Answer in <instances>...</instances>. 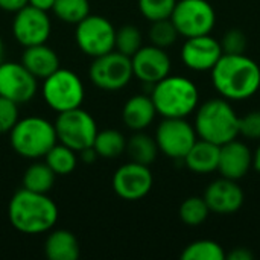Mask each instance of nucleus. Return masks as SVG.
Returning a JSON list of instances; mask_svg holds the SVG:
<instances>
[{"label":"nucleus","mask_w":260,"mask_h":260,"mask_svg":"<svg viewBox=\"0 0 260 260\" xmlns=\"http://www.w3.org/2000/svg\"><path fill=\"white\" fill-rule=\"evenodd\" d=\"M216 91L229 101H244L257 93L260 88L259 64L242 55H225L219 58L210 70Z\"/></svg>","instance_id":"f257e3e1"},{"label":"nucleus","mask_w":260,"mask_h":260,"mask_svg":"<svg viewBox=\"0 0 260 260\" xmlns=\"http://www.w3.org/2000/svg\"><path fill=\"white\" fill-rule=\"evenodd\" d=\"M58 207L47 197L27 189L17 190L8 206L11 225L24 235H41L52 230L58 221Z\"/></svg>","instance_id":"f03ea898"},{"label":"nucleus","mask_w":260,"mask_h":260,"mask_svg":"<svg viewBox=\"0 0 260 260\" xmlns=\"http://www.w3.org/2000/svg\"><path fill=\"white\" fill-rule=\"evenodd\" d=\"M195 131L200 139L224 145L239 136V116L225 98L203 102L195 116Z\"/></svg>","instance_id":"7ed1b4c3"},{"label":"nucleus","mask_w":260,"mask_h":260,"mask_svg":"<svg viewBox=\"0 0 260 260\" xmlns=\"http://www.w3.org/2000/svg\"><path fill=\"white\" fill-rule=\"evenodd\" d=\"M151 98L157 114L163 117H187L200 102L197 85L189 78L172 75L152 85Z\"/></svg>","instance_id":"20e7f679"},{"label":"nucleus","mask_w":260,"mask_h":260,"mask_svg":"<svg viewBox=\"0 0 260 260\" xmlns=\"http://www.w3.org/2000/svg\"><path fill=\"white\" fill-rule=\"evenodd\" d=\"M12 149L23 158L37 160L44 157L58 142L55 125L40 116L18 119L9 131Z\"/></svg>","instance_id":"39448f33"},{"label":"nucleus","mask_w":260,"mask_h":260,"mask_svg":"<svg viewBox=\"0 0 260 260\" xmlns=\"http://www.w3.org/2000/svg\"><path fill=\"white\" fill-rule=\"evenodd\" d=\"M41 96L50 110L56 113H64L82 105L85 90L78 73L59 67L52 75L43 79Z\"/></svg>","instance_id":"423d86ee"},{"label":"nucleus","mask_w":260,"mask_h":260,"mask_svg":"<svg viewBox=\"0 0 260 260\" xmlns=\"http://www.w3.org/2000/svg\"><path fill=\"white\" fill-rule=\"evenodd\" d=\"M53 125L58 142L76 152L93 146L94 137L98 134V125L94 117L81 107L58 113V117Z\"/></svg>","instance_id":"0eeeda50"},{"label":"nucleus","mask_w":260,"mask_h":260,"mask_svg":"<svg viewBox=\"0 0 260 260\" xmlns=\"http://www.w3.org/2000/svg\"><path fill=\"white\" fill-rule=\"evenodd\" d=\"M133 76L131 58L117 50H111L105 55L93 58L88 70V78L93 85L104 91L122 90L129 84Z\"/></svg>","instance_id":"6e6552de"},{"label":"nucleus","mask_w":260,"mask_h":260,"mask_svg":"<svg viewBox=\"0 0 260 260\" xmlns=\"http://www.w3.org/2000/svg\"><path fill=\"white\" fill-rule=\"evenodd\" d=\"M171 20L180 35L192 38L209 35L215 27L216 14L207 0H178Z\"/></svg>","instance_id":"1a4fd4ad"},{"label":"nucleus","mask_w":260,"mask_h":260,"mask_svg":"<svg viewBox=\"0 0 260 260\" xmlns=\"http://www.w3.org/2000/svg\"><path fill=\"white\" fill-rule=\"evenodd\" d=\"M75 40L82 53L96 58L114 50L116 27L102 15L88 14L76 24Z\"/></svg>","instance_id":"9d476101"},{"label":"nucleus","mask_w":260,"mask_h":260,"mask_svg":"<svg viewBox=\"0 0 260 260\" xmlns=\"http://www.w3.org/2000/svg\"><path fill=\"white\" fill-rule=\"evenodd\" d=\"M195 126L186 117H163L155 131L158 151L174 160H183L198 140Z\"/></svg>","instance_id":"9b49d317"},{"label":"nucleus","mask_w":260,"mask_h":260,"mask_svg":"<svg viewBox=\"0 0 260 260\" xmlns=\"http://www.w3.org/2000/svg\"><path fill=\"white\" fill-rule=\"evenodd\" d=\"M12 34L17 43L23 47L46 43L52 34V21L47 11L26 5L14 15Z\"/></svg>","instance_id":"f8f14e48"},{"label":"nucleus","mask_w":260,"mask_h":260,"mask_svg":"<svg viewBox=\"0 0 260 260\" xmlns=\"http://www.w3.org/2000/svg\"><path fill=\"white\" fill-rule=\"evenodd\" d=\"M38 90V79L21 64L6 62L0 64V96L17 105L30 102Z\"/></svg>","instance_id":"ddd939ff"},{"label":"nucleus","mask_w":260,"mask_h":260,"mask_svg":"<svg viewBox=\"0 0 260 260\" xmlns=\"http://www.w3.org/2000/svg\"><path fill=\"white\" fill-rule=\"evenodd\" d=\"M154 184L149 166L129 161L122 165L113 175V189L116 195L125 201H139L145 198Z\"/></svg>","instance_id":"4468645a"},{"label":"nucleus","mask_w":260,"mask_h":260,"mask_svg":"<svg viewBox=\"0 0 260 260\" xmlns=\"http://www.w3.org/2000/svg\"><path fill=\"white\" fill-rule=\"evenodd\" d=\"M133 73L143 84L154 85L171 73V58L165 49L154 44L142 46L133 56Z\"/></svg>","instance_id":"2eb2a0df"},{"label":"nucleus","mask_w":260,"mask_h":260,"mask_svg":"<svg viewBox=\"0 0 260 260\" xmlns=\"http://www.w3.org/2000/svg\"><path fill=\"white\" fill-rule=\"evenodd\" d=\"M222 56V49L218 40L209 35L186 38L181 47V59L184 66L193 72H209L212 70L219 58Z\"/></svg>","instance_id":"dca6fc26"},{"label":"nucleus","mask_w":260,"mask_h":260,"mask_svg":"<svg viewBox=\"0 0 260 260\" xmlns=\"http://www.w3.org/2000/svg\"><path fill=\"white\" fill-rule=\"evenodd\" d=\"M204 200L210 212L216 215H233L241 210L245 195L236 180L221 177L207 186Z\"/></svg>","instance_id":"f3484780"},{"label":"nucleus","mask_w":260,"mask_h":260,"mask_svg":"<svg viewBox=\"0 0 260 260\" xmlns=\"http://www.w3.org/2000/svg\"><path fill=\"white\" fill-rule=\"evenodd\" d=\"M251 166L253 152L244 142L233 139L219 146L218 172L221 177L239 181L248 174Z\"/></svg>","instance_id":"a211bd4d"},{"label":"nucleus","mask_w":260,"mask_h":260,"mask_svg":"<svg viewBox=\"0 0 260 260\" xmlns=\"http://www.w3.org/2000/svg\"><path fill=\"white\" fill-rule=\"evenodd\" d=\"M20 62L37 79H44L61 67L58 53L46 43L24 47Z\"/></svg>","instance_id":"6ab92c4d"},{"label":"nucleus","mask_w":260,"mask_h":260,"mask_svg":"<svg viewBox=\"0 0 260 260\" xmlns=\"http://www.w3.org/2000/svg\"><path fill=\"white\" fill-rule=\"evenodd\" d=\"M157 110L151 94H136L122 108V120L133 131H145L155 119Z\"/></svg>","instance_id":"aec40b11"},{"label":"nucleus","mask_w":260,"mask_h":260,"mask_svg":"<svg viewBox=\"0 0 260 260\" xmlns=\"http://www.w3.org/2000/svg\"><path fill=\"white\" fill-rule=\"evenodd\" d=\"M183 160L186 166L195 174H210L218 171L219 145L204 139L197 140Z\"/></svg>","instance_id":"412c9836"},{"label":"nucleus","mask_w":260,"mask_h":260,"mask_svg":"<svg viewBox=\"0 0 260 260\" xmlns=\"http://www.w3.org/2000/svg\"><path fill=\"white\" fill-rule=\"evenodd\" d=\"M44 254L49 260H78L79 242L72 232L55 230L44 242Z\"/></svg>","instance_id":"4be33fe9"},{"label":"nucleus","mask_w":260,"mask_h":260,"mask_svg":"<svg viewBox=\"0 0 260 260\" xmlns=\"http://www.w3.org/2000/svg\"><path fill=\"white\" fill-rule=\"evenodd\" d=\"M125 151L129 155L131 161H136L145 166H151L160 152L155 137H151L143 131H134V134L126 140Z\"/></svg>","instance_id":"5701e85b"},{"label":"nucleus","mask_w":260,"mask_h":260,"mask_svg":"<svg viewBox=\"0 0 260 260\" xmlns=\"http://www.w3.org/2000/svg\"><path fill=\"white\" fill-rule=\"evenodd\" d=\"M44 163L53 171L55 175H69L76 169L78 155L76 151L56 142L44 155Z\"/></svg>","instance_id":"b1692460"},{"label":"nucleus","mask_w":260,"mask_h":260,"mask_svg":"<svg viewBox=\"0 0 260 260\" xmlns=\"http://www.w3.org/2000/svg\"><path fill=\"white\" fill-rule=\"evenodd\" d=\"M93 148L102 158H116L122 155L126 149V139L117 129H102L98 131Z\"/></svg>","instance_id":"393cba45"},{"label":"nucleus","mask_w":260,"mask_h":260,"mask_svg":"<svg viewBox=\"0 0 260 260\" xmlns=\"http://www.w3.org/2000/svg\"><path fill=\"white\" fill-rule=\"evenodd\" d=\"M55 174L46 163H34L23 174V187L38 193H47L55 183Z\"/></svg>","instance_id":"a878e982"},{"label":"nucleus","mask_w":260,"mask_h":260,"mask_svg":"<svg viewBox=\"0 0 260 260\" xmlns=\"http://www.w3.org/2000/svg\"><path fill=\"white\" fill-rule=\"evenodd\" d=\"M52 12L56 18L69 24H78L90 14L88 0H55Z\"/></svg>","instance_id":"bb28decb"},{"label":"nucleus","mask_w":260,"mask_h":260,"mask_svg":"<svg viewBox=\"0 0 260 260\" xmlns=\"http://www.w3.org/2000/svg\"><path fill=\"white\" fill-rule=\"evenodd\" d=\"M180 219L189 227H198L206 222L210 215V209L204 197H189L180 206Z\"/></svg>","instance_id":"cd10ccee"},{"label":"nucleus","mask_w":260,"mask_h":260,"mask_svg":"<svg viewBox=\"0 0 260 260\" xmlns=\"http://www.w3.org/2000/svg\"><path fill=\"white\" fill-rule=\"evenodd\" d=\"M183 260H222L225 259V251L224 248L209 239H201L189 244L183 253H181Z\"/></svg>","instance_id":"c85d7f7f"},{"label":"nucleus","mask_w":260,"mask_h":260,"mask_svg":"<svg viewBox=\"0 0 260 260\" xmlns=\"http://www.w3.org/2000/svg\"><path fill=\"white\" fill-rule=\"evenodd\" d=\"M142 46H143V37L137 26L125 24V26L116 29L114 50L131 58Z\"/></svg>","instance_id":"c756f323"},{"label":"nucleus","mask_w":260,"mask_h":260,"mask_svg":"<svg viewBox=\"0 0 260 260\" xmlns=\"http://www.w3.org/2000/svg\"><path fill=\"white\" fill-rule=\"evenodd\" d=\"M151 23H152L149 27L151 44L166 49L177 41L180 34L171 18H163V20H157V21H151Z\"/></svg>","instance_id":"7c9ffc66"},{"label":"nucleus","mask_w":260,"mask_h":260,"mask_svg":"<svg viewBox=\"0 0 260 260\" xmlns=\"http://www.w3.org/2000/svg\"><path fill=\"white\" fill-rule=\"evenodd\" d=\"M177 0H139L142 15L149 21L171 18Z\"/></svg>","instance_id":"2f4dec72"},{"label":"nucleus","mask_w":260,"mask_h":260,"mask_svg":"<svg viewBox=\"0 0 260 260\" xmlns=\"http://www.w3.org/2000/svg\"><path fill=\"white\" fill-rule=\"evenodd\" d=\"M219 44L225 55H242L248 47V38L241 29L233 27L222 35Z\"/></svg>","instance_id":"473e14b6"},{"label":"nucleus","mask_w":260,"mask_h":260,"mask_svg":"<svg viewBox=\"0 0 260 260\" xmlns=\"http://www.w3.org/2000/svg\"><path fill=\"white\" fill-rule=\"evenodd\" d=\"M18 119V105L0 96V134L9 133Z\"/></svg>","instance_id":"72a5a7b5"},{"label":"nucleus","mask_w":260,"mask_h":260,"mask_svg":"<svg viewBox=\"0 0 260 260\" xmlns=\"http://www.w3.org/2000/svg\"><path fill=\"white\" fill-rule=\"evenodd\" d=\"M239 136L251 140H260V111L254 110L239 116Z\"/></svg>","instance_id":"f704fd0d"},{"label":"nucleus","mask_w":260,"mask_h":260,"mask_svg":"<svg viewBox=\"0 0 260 260\" xmlns=\"http://www.w3.org/2000/svg\"><path fill=\"white\" fill-rule=\"evenodd\" d=\"M225 257L229 260H253L254 254L245 247H238V248H233L229 254H225Z\"/></svg>","instance_id":"c9c22d12"},{"label":"nucleus","mask_w":260,"mask_h":260,"mask_svg":"<svg viewBox=\"0 0 260 260\" xmlns=\"http://www.w3.org/2000/svg\"><path fill=\"white\" fill-rule=\"evenodd\" d=\"M29 5V0H0V9L6 12H17L21 8Z\"/></svg>","instance_id":"e433bc0d"},{"label":"nucleus","mask_w":260,"mask_h":260,"mask_svg":"<svg viewBox=\"0 0 260 260\" xmlns=\"http://www.w3.org/2000/svg\"><path fill=\"white\" fill-rule=\"evenodd\" d=\"M78 154H79L81 161H84L85 165H91V163H94V161H96V158L99 157L93 146L85 148V149H82V151H81V152H78Z\"/></svg>","instance_id":"4c0bfd02"},{"label":"nucleus","mask_w":260,"mask_h":260,"mask_svg":"<svg viewBox=\"0 0 260 260\" xmlns=\"http://www.w3.org/2000/svg\"><path fill=\"white\" fill-rule=\"evenodd\" d=\"M29 5L34 8H38L41 11H52L55 0H29Z\"/></svg>","instance_id":"58836bf2"},{"label":"nucleus","mask_w":260,"mask_h":260,"mask_svg":"<svg viewBox=\"0 0 260 260\" xmlns=\"http://www.w3.org/2000/svg\"><path fill=\"white\" fill-rule=\"evenodd\" d=\"M253 168L260 174V145L253 154Z\"/></svg>","instance_id":"ea45409f"},{"label":"nucleus","mask_w":260,"mask_h":260,"mask_svg":"<svg viewBox=\"0 0 260 260\" xmlns=\"http://www.w3.org/2000/svg\"><path fill=\"white\" fill-rule=\"evenodd\" d=\"M3 55H5V46H3V40L0 38V64L3 62Z\"/></svg>","instance_id":"a19ab883"}]
</instances>
